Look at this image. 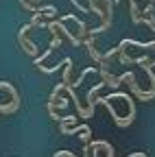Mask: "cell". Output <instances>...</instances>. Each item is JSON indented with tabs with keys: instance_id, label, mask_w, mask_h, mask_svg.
Listing matches in <instances>:
<instances>
[{
	"instance_id": "obj_1",
	"label": "cell",
	"mask_w": 155,
	"mask_h": 157,
	"mask_svg": "<svg viewBox=\"0 0 155 157\" xmlns=\"http://www.w3.org/2000/svg\"><path fill=\"white\" fill-rule=\"evenodd\" d=\"M17 107H20V105H17V103H9V105H0V111H2V113H13Z\"/></svg>"
},
{
	"instance_id": "obj_2",
	"label": "cell",
	"mask_w": 155,
	"mask_h": 157,
	"mask_svg": "<svg viewBox=\"0 0 155 157\" xmlns=\"http://www.w3.org/2000/svg\"><path fill=\"white\" fill-rule=\"evenodd\" d=\"M120 63H133V59L127 52H120Z\"/></svg>"
},
{
	"instance_id": "obj_3",
	"label": "cell",
	"mask_w": 155,
	"mask_h": 157,
	"mask_svg": "<svg viewBox=\"0 0 155 157\" xmlns=\"http://www.w3.org/2000/svg\"><path fill=\"white\" fill-rule=\"evenodd\" d=\"M70 2H72V5H74L76 9H79V11H83V13H87V9H85L83 5H79V2H76V0H70Z\"/></svg>"
},
{
	"instance_id": "obj_4",
	"label": "cell",
	"mask_w": 155,
	"mask_h": 157,
	"mask_svg": "<svg viewBox=\"0 0 155 157\" xmlns=\"http://www.w3.org/2000/svg\"><path fill=\"white\" fill-rule=\"evenodd\" d=\"M129 157H146L144 153H133V155H129Z\"/></svg>"
},
{
	"instance_id": "obj_5",
	"label": "cell",
	"mask_w": 155,
	"mask_h": 157,
	"mask_svg": "<svg viewBox=\"0 0 155 157\" xmlns=\"http://www.w3.org/2000/svg\"><path fill=\"white\" fill-rule=\"evenodd\" d=\"M52 157H61V151H59V153H55V155H52Z\"/></svg>"
}]
</instances>
